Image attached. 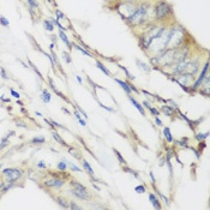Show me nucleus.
<instances>
[{
	"mask_svg": "<svg viewBox=\"0 0 210 210\" xmlns=\"http://www.w3.org/2000/svg\"><path fill=\"white\" fill-rule=\"evenodd\" d=\"M113 78H114V81H115L118 84H119V85H120V87L125 90V93H126L127 95H131V93H132V91H131V89H130V87H128V84H127V82H126V81L124 82V81L118 79V78H115V77H113Z\"/></svg>",
	"mask_w": 210,
	"mask_h": 210,
	"instance_id": "12",
	"label": "nucleus"
},
{
	"mask_svg": "<svg viewBox=\"0 0 210 210\" xmlns=\"http://www.w3.org/2000/svg\"><path fill=\"white\" fill-rule=\"evenodd\" d=\"M62 111H64V112H65V113H67V114H70V112H69V111H67V109H66V108H62Z\"/></svg>",
	"mask_w": 210,
	"mask_h": 210,
	"instance_id": "55",
	"label": "nucleus"
},
{
	"mask_svg": "<svg viewBox=\"0 0 210 210\" xmlns=\"http://www.w3.org/2000/svg\"><path fill=\"white\" fill-rule=\"evenodd\" d=\"M27 1H28L29 7H31V9H37L38 7V4H37L36 0H27Z\"/></svg>",
	"mask_w": 210,
	"mask_h": 210,
	"instance_id": "39",
	"label": "nucleus"
},
{
	"mask_svg": "<svg viewBox=\"0 0 210 210\" xmlns=\"http://www.w3.org/2000/svg\"><path fill=\"white\" fill-rule=\"evenodd\" d=\"M113 151H114V154H115V156L118 157V160H119V162H120V165L121 166H125V165H127V162H126V160L124 159V157L121 156V154L116 149H113Z\"/></svg>",
	"mask_w": 210,
	"mask_h": 210,
	"instance_id": "27",
	"label": "nucleus"
},
{
	"mask_svg": "<svg viewBox=\"0 0 210 210\" xmlns=\"http://www.w3.org/2000/svg\"><path fill=\"white\" fill-rule=\"evenodd\" d=\"M65 162L67 163V167H70V169L72 170V172H78V173H82V172H83V170H82L79 167H77V166H76V165H73L72 162L66 161V160H65Z\"/></svg>",
	"mask_w": 210,
	"mask_h": 210,
	"instance_id": "26",
	"label": "nucleus"
},
{
	"mask_svg": "<svg viewBox=\"0 0 210 210\" xmlns=\"http://www.w3.org/2000/svg\"><path fill=\"white\" fill-rule=\"evenodd\" d=\"M155 123H156V125H157V126H160V127H161V126H163V123L159 119V116H155Z\"/></svg>",
	"mask_w": 210,
	"mask_h": 210,
	"instance_id": "46",
	"label": "nucleus"
},
{
	"mask_svg": "<svg viewBox=\"0 0 210 210\" xmlns=\"http://www.w3.org/2000/svg\"><path fill=\"white\" fill-rule=\"evenodd\" d=\"M76 78H77V81H78V82H79V84H82V83H83V81H82V78H81L79 76H77Z\"/></svg>",
	"mask_w": 210,
	"mask_h": 210,
	"instance_id": "53",
	"label": "nucleus"
},
{
	"mask_svg": "<svg viewBox=\"0 0 210 210\" xmlns=\"http://www.w3.org/2000/svg\"><path fill=\"white\" fill-rule=\"evenodd\" d=\"M123 170L124 172H126V173H130V174H132L136 179H138V180H140V175L138 174V172L137 170H135V169H132V168H130V167H127L126 165L125 166H123Z\"/></svg>",
	"mask_w": 210,
	"mask_h": 210,
	"instance_id": "16",
	"label": "nucleus"
},
{
	"mask_svg": "<svg viewBox=\"0 0 210 210\" xmlns=\"http://www.w3.org/2000/svg\"><path fill=\"white\" fill-rule=\"evenodd\" d=\"M119 67L125 72V74H126V77H127V79H128V81H135V76H133V74H131V73L128 72V70H127L125 66H121V65H119Z\"/></svg>",
	"mask_w": 210,
	"mask_h": 210,
	"instance_id": "28",
	"label": "nucleus"
},
{
	"mask_svg": "<svg viewBox=\"0 0 210 210\" xmlns=\"http://www.w3.org/2000/svg\"><path fill=\"white\" fill-rule=\"evenodd\" d=\"M55 16H57V19H64L65 18V15L62 13V12L60 10H55Z\"/></svg>",
	"mask_w": 210,
	"mask_h": 210,
	"instance_id": "41",
	"label": "nucleus"
},
{
	"mask_svg": "<svg viewBox=\"0 0 210 210\" xmlns=\"http://www.w3.org/2000/svg\"><path fill=\"white\" fill-rule=\"evenodd\" d=\"M72 47L73 48H76L77 50H79L82 54H84V55H87V57H89V58H94V55L90 53V52H88V49H84L82 46H79V45H77V43H72Z\"/></svg>",
	"mask_w": 210,
	"mask_h": 210,
	"instance_id": "14",
	"label": "nucleus"
},
{
	"mask_svg": "<svg viewBox=\"0 0 210 210\" xmlns=\"http://www.w3.org/2000/svg\"><path fill=\"white\" fill-rule=\"evenodd\" d=\"M83 167H84V169L88 172V174H89L91 178H93L95 181H96V179L94 178V170H93V168L90 167V165H89V162H88L87 160H83Z\"/></svg>",
	"mask_w": 210,
	"mask_h": 210,
	"instance_id": "19",
	"label": "nucleus"
},
{
	"mask_svg": "<svg viewBox=\"0 0 210 210\" xmlns=\"http://www.w3.org/2000/svg\"><path fill=\"white\" fill-rule=\"evenodd\" d=\"M15 135V131H11V132H9V135L6 136V137H4L3 139H1V143H0V150H3L4 148H6L7 145H9V138L11 137V136H13Z\"/></svg>",
	"mask_w": 210,
	"mask_h": 210,
	"instance_id": "15",
	"label": "nucleus"
},
{
	"mask_svg": "<svg viewBox=\"0 0 210 210\" xmlns=\"http://www.w3.org/2000/svg\"><path fill=\"white\" fill-rule=\"evenodd\" d=\"M0 25H3V27H9L10 22H9L4 16H0Z\"/></svg>",
	"mask_w": 210,
	"mask_h": 210,
	"instance_id": "37",
	"label": "nucleus"
},
{
	"mask_svg": "<svg viewBox=\"0 0 210 210\" xmlns=\"http://www.w3.org/2000/svg\"><path fill=\"white\" fill-rule=\"evenodd\" d=\"M189 36L185 28L179 24H173L167 29V46L166 48H177L186 43V37Z\"/></svg>",
	"mask_w": 210,
	"mask_h": 210,
	"instance_id": "1",
	"label": "nucleus"
},
{
	"mask_svg": "<svg viewBox=\"0 0 210 210\" xmlns=\"http://www.w3.org/2000/svg\"><path fill=\"white\" fill-rule=\"evenodd\" d=\"M187 140H189V138L184 137L182 139H179V140H173V142L177 144V145H179V147H181V148L189 149V148H190V145H187Z\"/></svg>",
	"mask_w": 210,
	"mask_h": 210,
	"instance_id": "21",
	"label": "nucleus"
},
{
	"mask_svg": "<svg viewBox=\"0 0 210 210\" xmlns=\"http://www.w3.org/2000/svg\"><path fill=\"white\" fill-rule=\"evenodd\" d=\"M136 64L139 66V69H140L142 71H144L145 73H149V72L153 70V67H150L149 65H147L145 62H143V61H142V60H139V59H136Z\"/></svg>",
	"mask_w": 210,
	"mask_h": 210,
	"instance_id": "13",
	"label": "nucleus"
},
{
	"mask_svg": "<svg viewBox=\"0 0 210 210\" xmlns=\"http://www.w3.org/2000/svg\"><path fill=\"white\" fill-rule=\"evenodd\" d=\"M74 116L77 118V120H78V119H81V114H79V112H78L77 109L74 111Z\"/></svg>",
	"mask_w": 210,
	"mask_h": 210,
	"instance_id": "49",
	"label": "nucleus"
},
{
	"mask_svg": "<svg viewBox=\"0 0 210 210\" xmlns=\"http://www.w3.org/2000/svg\"><path fill=\"white\" fill-rule=\"evenodd\" d=\"M59 37L61 38V41L67 46V48H69V50H72V42L69 40V37H67V35L65 34V31H62V30H59Z\"/></svg>",
	"mask_w": 210,
	"mask_h": 210,
	"instance_id": "9",
	"label": "nucleus"
},
{
	"mask_svg": "<svg viewBox=\"0 0 210 210\" xmlns=\"http://www.w3.org/2000/svg\"><path fill=\"white\" fill-rule=\"evenodd\" d=\"M126 82H127V84H128V87H130V89H131V91H135V93H136V94H138V93H139V90H138V89H137L136 87H133V84H132V83H131L130 81H126Z\"/></svg>",
	"mask_w": 210,
	"mask_h": 210,
	"instance_id": "42",
	"label": "nucleus"
},
{
	"mask_svg": "<svg viewBox=\"0 0 210 210\" xmlns=\"http://www.w3.org/2000/svg\"><path fill=\"white\" fill-rule=\"evenodd\" d=\"M3 101H4V102H11V100H10V99H5V97L3 99Z\"/></svg>",
	"mask_w": 210,
	"mask_h": 210,
	"instance_id": "54",
	"label": "nucleus"
},
{
	"mask_svg": "<svg viewBox=\"0 0 210 210\" xmlns=\"http://www.w3.org/2000/svg\"><path fill=\"white\" fill-rule=\"evenodd\" d=\"M10 93H11V95H12V96L16 97V99H19V97H21V95L17 93V91H15L13 89H10Z\"/></svg>",
	"mask_w": 210,
	"mask_h": 210,
	"instance_id": "45",
	"label": "nucleus"
},
{
	"mask_svg": "<svg viewBox=\"0 0 210 210\" xmlns=\"http://www.w3.org/2000/svg\"><path fill=\"white\" fill-rule=\"evenodd\" d=\"M151 186H153V187L155 189V192H156V194H157V196H159V197H160V198H161V199H162V201H163V202L166 203V205H167V206H169V201H168V198H167V197H166L165 194H162L160 190H157V189H156V186H155V184H154V182L151 184Z\"/></svg>",
	"mask_w": 210,
	"mask_h": 210,
	"instance_id": "20",
	"label": "nucleus"
},
{
	"mask_svg": "<svg viewBox=\"0 0 210 210\" xmlns=\"http://www.w3.org/2000/svg\"><path fill=\"white\" fill-rule=\"evenodd\" d=\"M149 175H150V178H151L153 182L155 184V182H156V179H155V175H154V173H153V172H150V173H149Z\"/></svg>",
	"mask_w": 210,
	"mask_h": 210,
	"instance_id": "50",
	"label": "nucleus"
},
{
	"mask_svg": "<svg viewBox=\"0 0 210 210\" xmlns=\"http://www.w3.org/2000/svg\"><path fill=\"white\" fill-rule=\"evenodd\" d=\"M133 1H136V3H140V1H145V0H133Z\"/></svg>",
	"mask_w": 210,
	"mask_h": 210,
	"instance_id": "57",
	"label": "nucleus"
},
{
	"mask_svg": "<svg viewBox=\"0 0 210 210\" xmlns=\"http://www.w3.org/2000/svg\"><path fill=\"white\" fill-rule=\"evenodd\" d=\"M165 162H166V159H165V156H163V157H161V159H160V163H159V166H160V167L165 166V165H166Z\"/></svg>",
	"mask_w": 210,
	"mask_h": 210,
	"instance_id": "47",
	"label": "nucleus"
},
{
	"mask_svg": "<svg viewBox=\"0 0 210 210\" xmlns=\"http://www.w3.org/2000/svg\"><path fill=\"white\" fill-rule=\"evenodd\" d=\"M128 100H130V101H131V103H132L133 106L138 109V112H139L142 115H145V109H144V107L142 106V104H140L137 100H135V99H133L132 96H131V95H128Z\"/></svg>",
	"mask_w": 210,
	"mask_h": 210,
	"instance_id": "10",
	"label": "nucleus"
},
{
	"mask_svg": "<svg viewBox=\"0 0 210 210\" xmlns=\"http://www.w3.org/2000/svg\"><path fill=\"white\" fill-rule=\"evenodd\" d=\"M0 73H1V77H3V79H9V76L6 73V70L4 67H0Z\"/></svg>",
	"mask_w": 210,
	"mask_h": 210,
	"instance_id": "43",
	"label": "nucleus"
},
{
	"mask_svg": "<svg viewBox=\"0 0 210 210\" xmlns=\"http://www.w3.org/2000/svg\"><path fill=\"white\" fill-rule=\"evenodd\" d=\"M62 58H64V60L66 61L67 64H71L72 59H71V55L67 53V52H62Z\"/></svg>",
	"mask_w": 210,
	"mask_h": 210,
	"instance_id": "35",
	"label": "nucleus"
},
{
	"mask_svg": "<svg viewBox=\"0 0 210 210\" xmlns=\"http://www.w3.org/2000/svg\"><path fill=\"white\" fill-rule=\"evenodd\" d=\"M208 70H209V62H208V61H205V64L203 65V67H202V71H201V73H199V77L197 78V79H194L193 84L190 87L191 94L196 93V91L201 88V85H202V83H203V81H204L205 76L208 74Z\"/></svg>",
	"mask_w": 210,
	"mask_h": 210,
	"instance_id": "4",
	"label": "nucleus"
},
{
	"mask_svg": "<svg viewBox=\"0 0 210 210\" xmlns=\"http://www.w3.org/2000/svg\"><path fill=\"white\" fill-rule=\"evenodd\" d=\"M78 121H79V124H81L82 126H85V125H87V123H85V121L82 119V118H81V119H78Z\"/></svg>",
	"mask_w": 210,
	"mask_h": 210,
	"instance_id": "51",
	"label": "nucleus"
},
{
	"mask_svg": "<svg viewBox=\"0 0 210 210\" xmlns=\"http://www.w3.org/2000/svg\"><path fill=\"white\" fill-rule=\"evenodd\" d=\"M45 142H46V138L42 137V136H40V137H35V138L31 139V143H33V144H43Z\"/></svg>",
	"mask_w": 210,
	"mask_h": 210,
	"instance_id": "31",
	"label": "nucleus"
},
{
	"mask_svg": "<svg viewBox=\"0 0 210 210\" xmlns=\"http://www.w3.org/2000/svg\"><path fill=\"white\" fill-rule=\"evenodd\" d=\"M43 27H45V29L47 31H53L54 30V25H53V23H52L49 19H45L43 21Z\"/></svg>",
	"mask_w": 210,
	"mask_h": 210,
	"instance_id": "25",
	"label": "nucleus"
},
{
	"mask_svg": "<svg viewBox=\"0 0 210 210\" xmlns=\"http://www.w3.org/2000/svg\"><path fill=\"white\" fill-rule=\"evenodd\" d=\"M96 66L99 67V70H100V71H102V72H103L104 74H106V76H109V77L112 76V73L109 72V70H108L106 66H104V65H103L100 60H97V59H96Z\"/></svg>",
	"mask_w": 210,
	"mask_h": 210,
	"instance_id": "17",
	"label": "nucleus"
},
{
	"mask_svg": "<svg viewBox=\"0 0 210 210\" xmlns=\"http://www.w3.org/2000/svg\"><path fill=\"white\" fill-rule=\"evenodd\" d=\"M95 99H96V97H95ZM96 101L99 102V104H100V106H101V108L106 109V111H108V112H114V109H113V108H109V107H107V106H104V104H103V103H101V102H100V101H99L97 99H96Z\"/></svg>",
	"mask_w": 210,
	"mask_h": 210,
	"instance_id": "44",
	"label": "nucleus"
},
{
	"mask_svg": "<svg viewBox=\"0 0 210 210\" xmlns=\"http://www.w3.org/2000/svg\"><path fill=\"white\" fill-rule=\"evenodd\" d=\"M69 151H70V154L73 156V157H76V159H82V156H81V153L78 151V150H76L74 148H72V147H70L69 148Z\"/></svg>",
	"mask_w": 210,
	"mask_h": 210,
	"instance_id": "29",
	"label": "nucleus"
},
{
	"mask_svg": "<svg viewBox=\"0 0 210 210\" xmlns=\"http://www.w3.org/2000/svg\"><path fill=\"white\" fill-rule=\"evenodd\" d=\"M148 109H149V111H150V113H151L153 115H155V116H159V115H160V111H157V109H156L155 107H153V106H151V107H149Z\"/></svg>",
	"mask_w": 210,
	"mask_h": 210,
	"instance_id": "40",
	"label": "nucleus"
},
{
	"mask_svg": "<svg viewBox=\"0 0 210 210\" xmlns=\"http://www.w3.org/2000/svg\"><path fill=\"white\" fill-rule=\"evenodd\" d=\"M149 11L150 5L147 1H140L137 4V7L133 13L125 21L131 28L142 27L143 24L147 23V19H149Z\"/></svg>",
	"mask_w": 210,
	"mask_h": 210,
	"instance_id": "2",
	"label": "nucleus"
},
{
	"mask_svg": "<svg viewBox=\"0 0 210 210\" xmlns=\"http://www.w3.org/2000/svg\"><path fill=\"white\" fill-rule=\"evenodd\" d=\"M40 97H41V100H42L45 103H48V102L50 101V93H49L47 89H43V90H42V95H41Z\"/></svg>",
	"mask_w": 210,
	"mask_h": 210,
	"instance_id": "24",
	"label": "nucleus"
},
{
	"mask_svg": "<svg viewBox=\"0 0 210 210\" xmlns=\"http://www.w3.org/2000/svg\"><path fill=\"white\" fill-rule=\"evenodd\" d=\"M28 62H29V65H30V66H31V69H33V70H34V71L36 72V74H37L38 77H40V78H42V74H41V72L38 71V70H37V67H36L35 65H34V64H33V62H31V61L29 60V58H28Z\"/></svg>",
	"mask_w": 210,
	"mask_h": 210,
	"instance_id": "34",
	"label": "nucleus"
},
{
	"mask_svg": "<svg viewBox=\"0 0 210 210\" xmlns=\"http://www.w3.org/2000/svg\"><path fill=\"white\" fill-rule=\"evenodd\" d=\"M1 166H3V165H1V163H0V168H1Z\"/></svg>",
	"mask_w": 210,
	"mask_h": 210,
	"instance_id": "59",
	"label": "nucleus"
},
{
	"mask_svg": "<svg viewBox=\"0 0 210 210\" xmlns=\"http://www.w3.org/2000/svg\"><path fill=\"white\" fill-rule=\"evenodd\" d=\"M163 136H165V138L167 139L168 143H173L174 138H173L172 133H170V128L169 127H163Z\"/></svg>",
	"mask_w": 210,
	"mask_h": 210,
	"instance_id": "18",
	"label": "nucleus"
},
{
	"mask_svg": "<svg viewBox=\"0 0 210 210\" xmlns=\"http://www.w3.org/2000/svg\"><path fill=\"white\" fill-rule=\"evenodd\" d=\"M154 18L156 23H163L166 21H170L174 16V11L170 4H168L165 0H159L154 5Z\"/></svg>",
	"mask_w": 210,
	"mask_h": 210,
	"instance_id": "3",
	"label": "nucleus"
},
{
	"mask_svg": "<svg viewBox=\"0 0 210 210\" xmlns=\"http://www.w3.org/2000/svg\"><path fill=\"white\" fill-rule=\"evenodd\" d=\"M208 136H209V132H205V133H198V135H196V138L201 142V140H204Z\"/></svg>",
	"mask_w": 210,
	"mask_h": 210,
	"instance_id": "38",
	"label": "nucleus"
},
{
	"mask_svg": "<svg viewBox=\"0 0 210 210\" xmlns=\"http://www.w3.org/2000/svg\"><path fill=\"white\" fill-rule=\"evenodd\" d=\"M35 114H36V115H37V116H41V115H42V114H41V113H40V112H36V113H35Z\"/></svg>",
	"mask_w": 210,
	"mask_h": 210,
	"instance_id": "56",
	"label": "nucleus"
},
{
	"mask_svg": "<svg viewBox=\"0 0 210 210\" xmlns=\"http://www.w3.org/2000/svg\"><path fill=\"white\" fill-rule=\"evenodd\" d=\"M4 185H5V182L3 180H0V191H1V189L4 187Z\"/></svg>",
	"mask_w": 210,
	"mask_h": 210,
	"instance_id": "52",
	"label": "nucleus"
},
{
	"mask_svg": "<svg viewBox=\"0 0 210 210\" xmlns=\"http://www.w3.org/2000/svg\"><path fill=\"white\" fill-rule=\"evenodd\" d=\"M57 168H58L59 170H61V172H65V170L67 169V163L65 162V161L58 162V165H57Z\"/></svg>",
	"mask_w": 210,
	"mask_h": 210,
	"instance_id": "32",
	"label": "nucleus"
},
{
	"mask_svg": "<svg viewBox=\"0 0 210 210\" xmlns=\"http://www.w3.org/2000/svg\"><path fill=\"white\" fill-rule=\"evenodd\" d=\"M3 174L7 177V181H16L23 175V172L17 168H6L3 170Z\"/></svg>",
	"mask_w": 210,
	"mask_h": 210,
	"instance_id": "5",
	"label": "nucleus"
},
{
	"mask_svg": "<svg viewBox=\"0 0 210 210\" xmlns=\"http://www.w3.org/2000/svg\"><path fill=\"white\" fill-rule=\"evenodd\" d=\"M45 185L47 187H52V189H61L65 185V180H61L59 178H53L45 181Z\"/></svg>",
	"mask_w": 210,
	"mask_h": 210,
	"instance_id": "7",
	"label": "nucleus"
},
{
	"mask_svg": "<svg viewBox=\"0 0 210 210\" xmlns=\"http://www.w3.org/2000/svg\"><path fill=\"white\" fill-rule=\"evenodd\" d=\"M53 138H54V139H55V140H57L59 144H61L62 147H69L67 144H66V142H65V140H64V139L60 137V135L57 132V131H53Z\"/></svg>",
	"mask_w": 210,
	"mask_h": 210,
	"instance_id": "23",
	"label": "nucleus"
},
{
	"mask_svg": "<svg viewBox=\"0 0 210 210\" xmlns=\"http://www.w3.org/2000/svg\"><path fill=\"white\" fill-rule=\"evenodd\" d=\"M71 186L73 187V189H87L84 185H82V184L79 182V181H77V180H71Z\"/></svg>",
	"mask_w": 210,
	"mask_h": 210,
	"instance_id": "30",
	"label": "nucleus"
},
{
	"mask_svg": "<svg viewBox=\"0 0 210 210\" xmlns=\"http://www.w3.org/2000/svg\"><path fill=\"white\" fill-rule=\"evenodd\" d=\"M104 1H119V0H104Z\"/></svg>",
	"mask_w": 210,
	"mask_h": 210,
	"instance_id": "58",
	"label": "nucleus"
},
{
	"mask_svg": "<svg viewBox=\"0 0 210 210\" xmlns=\"http://www.w3.org/2000/svg\"><path fill=\"white\" fill-rule=\"evenodd\" d=\"M135 191L137 193H144V192H147V187L144 185H138V186L135 187Z\"/></svg>",
	"mask_w": 210,
	"mask_h": 210,
	"instance_id": "33",
	"label": "nucleus"
},
{
	"mask_svg": "<svg viewBox=\"0 0 210 210\" xmlns=\"http://www.w3.org/2000/svg\"><path fill=\"white\" fill-rule=\"evenodd\" d=\"M149 199H150V202H151V204H153V206H154L155 209H161V208H162V205H161L159 198H157V197H156L154 193H149Z\"/></svg>",
	"mask_w": 210,
	"mask_h": 210,
	"instance_id": "11",
	"label": "nucleus"
},
{
	"mask_svg": "<svg viewBox=\"0 0 210 210\" xmlns=\"http://www.w3.org/2000/svg\"><path fill=\"white\" fill-rule=\"evenodd\" d=\"M37 167H38V168H46V165H45L43 161H40V162L37 163Z\"/></svg>",
	"mask_w": 210,
	"mask_h": 210,
	"instance_id": "48",
	"label": "nucleus"
},
{
	"mask_svg": "<svg viewBox=\"0 0 210 210\" xmlns=\"http://www.w3.org/2000/svg\"><path fill=\"white\" fill-rule=\"evenodd\" d=\"M71 194H73L74 197L79 199H83V201H89L91 198V194L89 193L88 189H72L70 190Z\"/></svg>",
	"mask_w": 210,
	"mask_h": 210,
	"instance_id": "6",
	"label": "nucleus"
},
{
	"mask_svg": "<svg viewBox=\"0 0 210 210\" xmlns=\"http://www.w3.org/2000/svg\"><path fill=\"white\" fill-rule=\"evenodd\" d=\"M55 201H57V203H58L61 208H64V209H70V205H69L67 201L65 199V198H61V197H57Z\"/></svg>",
	"mask_w": 210,
	"mask_h": 210,
	"instance_id": "22",
	"label": "nucleus"
},
{
	"mask_svg": "<svg viewBox=\"0 0 210 210\" xmlns=\"http://www.w3.org/2000/svg\"><path fill=\"white\" fill-rule=\"evenodd\" d=\"M161 111L163 112L165 115L172 118V116L175 114V111H177V109L173 108L172 106H168V104H162V106H161Z\"/></svg>",
	"mask_w": 210,
	"mask_h": 210,
	"instance_id": "8",
	"label": "nucleus"
},
{
	"mask_svg": "<svg viewBox=\"0 0 210 210\" xmlns=\"http://www.w3.org/2000/svg\"><path fill=\"white\" fill-rule=\"evenodd\" d=\"M69 205H70V209H73V210H81V209H83L81 205H78V204H76L73 201H70V203H69Z\"/></svg>",
	"mask_w": 210,
	"mask_h": 210,
	"instance_id": "36",
	"label": "nucleus"
}]
</instances>
